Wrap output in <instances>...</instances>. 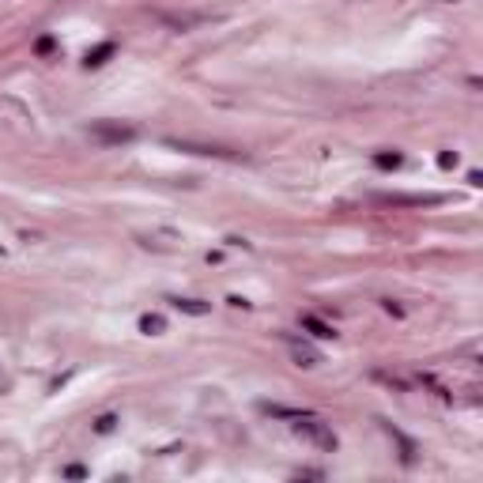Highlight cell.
I'll return each instance as SVG.
<instances>
[{"label":"cell","mask_w":483,"mask_h":483,"mask_svg":"<svg viewBox=\"0 0 483 483\" xmlns=\"http://www.w3.org/2000/svg\"><path fill=\"white\" fill-rule=\"evenodd\" d=\"M140 325H144V332H151V329L159 332V329H163V317H144Z\"/></svg>","instance_id":"52a82bcc"},{"label":"cell","mask_w":483,"mask_h":483,"mask_svg":"<svg viewBox=\"0 0 483 483\" xmlns=\"http://www.w3.org/2000/svg\"><path fill=\"white\" fill-rule=\"evenodd\" d=\"M299 434H306L310 442H317L321 449H337V434H332L321 419H302V415H299Z\"/></svg>","instance_id":"7a4b0ae2"},{"label":"cell","mask_w":483,"mask_h":483,"mask_svg":"<svg viewBox=\"0 0 483 483\" xmlns=\"http://www.w3.org/2000/svg\"><path fill=\"white\" fill-rule=\"evenodd\" d=\"M306 325L314 329V337H332V329H329V325H321V321H314V317H306Z\"/></svg>","instance_id":"8992f818"},{"label":"cell","mask_w":483,"mask_h":483,"mask_svg":"<svg viewBox=\"0 0 483 483\" xmlns=\"http://www.w3.org/2000/svg\"><path fill=\"white\" fill-rule=\"evenodd\" d=\"M174 147H181V151H196V155H234L226 151V147H208V144H181V140H170Z\"/></svg>","instance_id":"3957f363"},{"label":"cell","mask_w":483,"mask_h":483,"mask_svg":"<svg viewBox=\"0 0 483 483\" xmlns=\"http://www.w3.org/2000/svg\"><path fill=\"white\" fill-rule=\"evenodd\" d=\"M174 306H178V310H189V314H204V306H200V302H193V299H178Z\"/></svg>","instance_id":"5b68a950"},{"label":"cell","mask_w":483,"mask_h":483,"mask_svg":"<svg viewBox=\"0 0 483 483\" xmlns=\"http://www.w3.org/2000/svg\"><path fill=\"white\" fill-rule=\"evenodd\" d=\"M91 136H95L99 144H129L132 136H136V129L114 125V121H95V125H91Z\"/></svg>","instance_id":"6da1fadb"},{"label":"cell","mask_w":483,"mask_h":483,"mask_svg":"<svg viewBox=\"0 0 483 483\" xmlns=\"http://www.w3.org/2000/svg\"><path fill=\"white\" fill-rule=\"evenodd\" d=\"M385 204H438L442 196H382Z\"/></svg>","instance_id":"277c9868"}]
</instances>
